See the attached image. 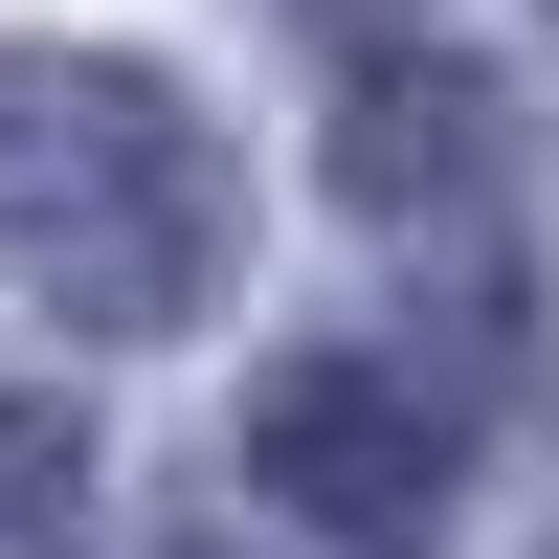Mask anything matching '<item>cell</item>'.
<instances>
[{
  "instance_id": "1",
  "label": "cell",
  "mask_w": 559,
  "mask_h": 559,
  "mask_svg": "<svg viewBox=\"0 0 559 559\" xmlns=\"http://www.w3.org/2000/svg\"><path fill=\"white\" fill-rule=\"evenodd\" d=\"M224 134L179 68H112V45H0V292L68 313V336H179L224 313Z\"/></svg>"
},
{
  "instance_id": "2",
  "label": "cell",
  "mask_w": 559,
  "mask_h": 559,
  "mask_svg": "<svg viewBox=\"0 0 559 559\" xmlns=\"http://www.w3.org/2000/svg\"><path fill=\"white\" fill-rule=\"evenodd\" d=\"M247 471H269V515L292 537H426L448 515V471H471V426H448V381H403V358H358V336H313L292 381L247 403Z\"/></svg>"
},
{
  "instance_id": "3",
  "label": "cell",
  "mask_w": 559,
  "mask_h": 559,
  "mask_svg": "<svg viewBox=\"0 0 559 559\" xmlns=\"http://www.w3.org/2000/svg\"><path fill=\"white\" fill-rule=\"evenodd\" d=\"M492 157H515V112H492L471 68H426V45H381L358 112H336V202L358 224H448V202L492 224Z\"/></svg>"
},
{
  "instance_id": "4",
  "label": "cell",
  "mask_w": 559,
  "mask_h": 559,
  "mask_svg": "<svg viewBox=\"0 0 559 559\" xmlns=\"http://www.w3.org/2000/svg\"><path fill=\"white\" fill-rule=\"evenodd\" d=\"M0 559H90V426L0 403Z\"/></svg>"
},
{
  "instance_id": "5",
  "label": "cell",
  "mask_w": 559,
  "mask_h": 559,
  "mask_svg": "<svg viewBox=\"0 0 559 559\" xmlns=\"http://www.w3.org/2000/svg\"><path fill=\"white\" fill-rule=\"evenodd\" d=\"M313 23H403V0H313Z\"/></svg>"
}]
</instances>
